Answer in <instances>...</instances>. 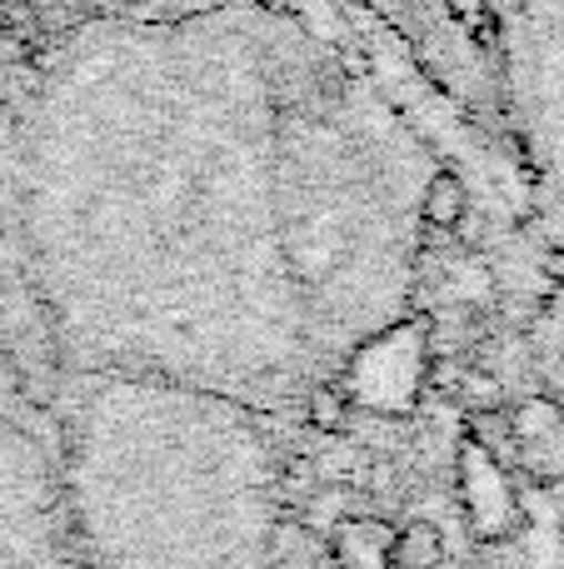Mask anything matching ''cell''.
<instances>
[{
    "instance_id": "1",
    "label": "cell",
    "mask_w": 564,
    "mask_h": 569,
    "mask_svg": "<svg viewBox=\"0 0 564 569\" xmlns=\"http://www.w3.org/2000/svg\"><path fill=\"white\" fill-rule=\"evenodd\" d=\"M335 16L220 0L46 30L6 216L60 335L220 375L400 335L445 166Z\"/></svg>"
},
{
    "instance_id": "2",
    "label": "cell",
    "mask_w": 564,
    "mask_h": 569,
    "mask_svg": "<svg viewBox=\"0 0 564 569\" xmlns=\"http://www.w3.org/2000/svg\"><path fill=\"white\" fill-rule=\"evenodd\" d=\"M6 10L40 20L46 30L75 26V20H160V16H190V10L220 6V0H0ZM340 16H355L380 26L410 56L420 80L440 90L465 120L485 126L505 146V116H500V80L490 60L465 40L445 0H325Z\"/></svg>"
},
{
    "instance_id": "3",
    "label": "cell",
    "mask_w": 564,
    "mask_h": 569,
    "mask_svg": "<svg viewBox=\"0 0 564 569\" xmlns=\"http://www.w3.org/2000/svg\"><path fill=\"white\" fill-rule=\"evenodd\" d=\"M495 76L505 146L564 236V0H505Z\"/></svg>"
},
{
    "instance_id": "4",
    "label": "cell",
    "mask_w": 564,
    "mask_h": 569,
    "mask_svg": "<svg viewBox=\"0 0 564 569\" xmlns=\"http://www.w3.org/2000/svg\"><path fill=\"white\" fill-rule=\"evenodd\" d=\"M390 535L395 525H385L380 515H350L325 535L330 569H390Z\"/></svg>"
},
{
    "instance_id": "5",
    "label": "cell",
    "mask_w": 564,
    "mask_h": 569,
    "mask_svg": "<svg viewBox=\"0 0 564 569\" xmlns=\"http://www.w3.org/2000/svg\"><path fill=\"white\" fill-rule=\"evenodd\" d=\"M445 565V535L430 520H405L390 535V569H440Z\"/></svg>"
},
{
    "instance_id": "6",
    "label": "cell",
    "mask_w": 564,
    "mask_h": 569,
    "mask_svg": "<svg viewBox=\"0 0 564 569\" xmlns=\"http://www.w3.org/2000/svg\"><path fill=\"white\" fill-rule=\"evenodd\" d=\"M445 10L455 16V26L465 30V40L490 60L495 70V50H500V20H505V0H445ZM500 80V76H495Z\"/></svg>"
},
{
    "instance_id": "7",
    "label": "cell",
    "mask_w": 564,
    "mask_h": 569,
    "mask_svg": "<svg viewBox=\"0 0 564 569\" xmlns=\"http://www.w3.org/2000/svg\"><path fill=\"white\" fill-rule=\"evenodd\" d=\"M350 515H360V495L350 490V485L315 490V495H305V505H300V525H305L310 535H330L335 525H345Z\"/></svg>"
}]
</instances>
